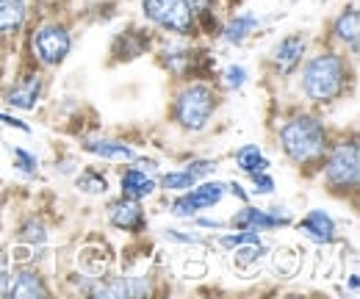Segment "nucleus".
Returning <instances> with one entry per match:
<instances>
[{
	"mask_svg": "<svg viewBox=\"0 0 360 299\" xmlns=\"http://www.w3.org/2000/svg\"><path fill=\"white\" fill-rule=\"evenodd\" d=\"M347 286H349V294H352V297H358V291H360V277H358V272H352V274L347 277Z\"/></svg>",
	"mask_w": 360,
	"mask_h": 299,
	"instance_id": "nucleus-35",
	"label": "nucleus"
},
{
	"mask_svg": "<svg viewBox=\"0 0 360 299\" xmlns=\"http://www.w3.org/2000/svg\"><path fill=\"white\" fill-rule=\"evenodd\" d=\"M105 200V224L128 238L136 236H147L150 233V216H147V205L141 200H131V197H103Z\"/></svg>",
	"mask_w": 360,
	"mask_h": 299,
	"instance_id": "nucleus-16",
	"label": "nucleus"
},
{
	"mask_svg": "<svg viewBox=\"0 0 360 299\" xmlns=\"http://www.w3.org/2000/svg\"><path fill=\"white\" fill-rule=\"evenodd\" d=\"M227 103V94L214 81H180L169 86L164 125L180 136H202L217 122Z\"/></svg>",
	"mask_w": 360,
	"mask_h": 299,
	"instance_id": "nucleus-4",
	"label": "nucleus"
},
{
	"mask_svg": "<svg viewBox=\"0 0 360 299\" xmlns=\"http://www.w3.org/2000/svg\"><path fill=\"white\" fill-rule=\"evenodd\" d=\"M186 224L202 230V233H219V230H227V219H217V216H208V214H197L191 219H186Z\"/></svg>",
	"mask_w": 360,
	"mask_h": 299,
	"instance_id": "nucleus-30",
	"label": "nucleus"
},
{
	"mask_svg": "<svg viewBox=\"0 0 360 299\" xmlns=\"http://www.w3.org/2000/svg\"><path fill=\"white\" fill-rule=\"evenodd\" d=\"M227 200V186L225 180H219L217 174L214 177H205L200 183H194L191 189L178 191V194H167V214L186 222L197 214H211L214 208H219Z\"/></svg>",
	"mask_w": 360,
	"mask_h": 299,
	"instance_id": "nucleus-12",
	"label": "nucleus"
},
{
	"mask_svg": "<svg viewBox=\"0 0 360 299\" xmlns=\"http://www.w3.org/2000/svg\"><path fill=\"white\" fill-rule=\"evenodd\" d=\"M311 44H314V34L305 31V28L288 31L280 39H274L269 44V50L264 53V58H261V75H264L266 86L280 89V86L288 84L297 75V70L302 67Z\"/></svg>",
	"mask_w": 360,
	"mask_h": 299,
	"instance_id": "nucleus-8",
	"label": "nucleus"
},
{
	"mask_svg": "<svg viewBox=\"0 0 360 299\" xmlns=\"http://www.w3.org/2000/svg\"><path fill=\"white\" fill-rule=\"evenodd\" d=\"M244 177H247V183H250V194H252V200H255V197H274V191H277V180H274L271 170L252 172V174H244Z\"/></svg>",
	"mask_w": 360,
	"mask_h": 299,
	"instance_id": "nucleus-29",
	"label": "nucleus"
},
{
	"mask_svg": "<svg viewBox=\"0 0 360 299\" xmlns=\"http://www.w3.org/2000/svg\"><path fill=\"white\" fill-rule=\"evenodd\" d=\"M0 136H3V128H0Z\"/></svg>",
	"mask_w": 360,
	"mask_h": 299,
	"instance_id": "nucleus-36",
	"label": "nucleus"
},
{
	"mask_svg": "<svg viewBox=\"0 0 360 299\" xmlns=\"http://www.w3.org/2000/svg\"><path fill=\"white\" fill-rule=\"evenodd\" d=\"M8 272H11V255H8V244H6V238H3V241H0V299H6Z\"/></svg>",
	"mask_w": 360,
	"mask_h": 299,
	"instance_id": "nucleus-32",
	"label": "nucleus"
},
{
	"mask_svg": "<svg viewBox=\"0 0 360 299\" xmlns=\"http://www.w3.org/2000/svg\"><path fill=\"white\" fill-rule=\"evenodd\" d=\"M56 205H45L42 200H37L34 205L20 208L14 216V224L8 230V244L14 247H25L42 263L47 260L50 253V241H53V227H56V216L50 214Z\"/></svg>",
	"mask_w": 360,
	"mask_h": 299,
	"instance_id": "nucleus-10",
	"label": "nucleus"
},
{
	"mask_svg": "<svg viewBox=\"0 0 360 299\" xmlns=\"http://www.w3.org/2000/svg\"><path fill=\"white\" fill-rule=\"evenodd\" d=\"M75 269L86 272V274H105L111 269H117V257L114 250L108 247V241L103 236H89L81 241L78 255H75Z\"/></svg>",
	"mask_w": 360,
	"mask_h": 299,
	"instance_id": "nucleus-21",
	"label": "nucleus"
},
{
	"mask_svg": "<svg viewBox=\"0 0 360 299\" xmlns=\"http://www.w3.org/2000/svg\"><path fill=\"white\" fill-rule=\"evenodd\" d=\"M56 167L53 170L58 172V174H67V177H72L75 170L81 167L78 164V158H75V153H70V150H61V155H56V161H53Z\"/></svg>",
	"mask_w": 360,
	"mask_h": 299,
	"instance_id": "nucleus-33",
	"label": "nucleus"
},
{
	"mask_svg": "<svg viewBox=\"0 0 360 299\" xmlns=\"http://www.w3.org/2000/svg\"><path fill=\"white\" fill-rule=\"evenodd\" d=\"M153 64L169 78L180 81H219V61L214 42L205 39H169L164 37L153 50Z\"/></svg>",
	"mask_w": 360,
	"mask_h": 299,
	"instance_id": "nucleus-6",
	"label": "nucleus"
},
{
	"mask_svg": "<svg viewBox=\"0 0 360 299\" xmlns=\"http://www.w3.org/2000/svg\"><path fill=\"white\" fill-rule=\"evenodd\" d=\"M161 238L172 247H194V250H214V236L211 233H202L197 227H164L161 230Z\"/></svg>",
	"mask_w": 360,
	"mask_h": 299,
	"instance_id": "nucleus-24",
	"label": "nucleus"
},
{
	"mask_svg": "<svg viewBox=\"0 0 360 299\" xmlns=\"http://www.w3.org/2000/svg\"><path fill=\"white\" fill-rule=\"evenodd\" d=\"M75 147H78V153L89 155V158H94V161L117 164V167H120V164H131V161L136 158V153H139V147L131 141V136L103 133V130H97V133H91V136L78 139V141H75Z\"/></svg>",
	"mask_w": 360,
	"mask_h": 299,
	"instance_id": "nucleus-17",
	"label": "nucleus"
},
{
	"mask_svg": "<svg viewBox=\"0 0 360 299\" xmlns=\"http://www.w3.org/2000/svg\"><path fill=\"white\" fill-rule=\"evenodd\" d=\"M294 211L288 205H258V203H241L233 214L227 216V227L236 230H255L261 236L266 233H280L294 224Z\"/></svg>",
	"mask_w": 360,
	"mask_h": 299,
	"instance_id": "nucleus-14",
	"label": "nucleus"
},
{
	"mask_svg": "<svg viewBox=\"0 0 360 299\" xmlns=\"http://www.w3.org/2000/svg\"><path fill=\"white\" fill-rule=\"evenodd\" d=\"M294 81L302 103L319 111H330L358 94V58L321 37H314Z\"/></svg>",
	"mask_w": 360,
	"mask_h": 299,
	"instance_id": "nucleus-2",
	"label": "nucleus"
},
{
	"mask_svg": "<svg viewBox=\"0 0 360 299\" xmlns=\"http://www.w3.org/2000/svg\"><path fill=\"white\" fill-rule=\"evenodd\" d=\"M117 194L131 197V200H153L158 197V174L139 170L134 164H120L117 170Z\"/></svg>",
	"mask_w": 360,
	"mask_h": 299,
	"instance_id": "nucleus-22",
	"label": "nucleus"
},
{
	"mask_svg": "<svg viewBox=\"0 0 360 299\" xmlns=\"http://www.w3.org/2000/svg\"><path fill=\"white\" fill-rule=\"evenodd\" d=\"M139 17L169 39H202L188 0H139Z\"/></svg>",
	"mask_w": 360,
	"mask_h": 299,
	"instance_id": "nucleus-9",
	"label": "nucleus"
},
{
	"mask_svg": "<svg viewBox=\"0 0 360 299\" xmlns=\"http://www.w3.org/2000/svg\"><path fill=\"white\" fill-rule=\"evenodd\" d=\"M34 0H0V81L8 75L11 61L31 20Z\"/></svg>",
	"mask_w": 360,
	"mask_h": 299,
	"instance_id": "nucleus-13",
	"label": "nucleus"
},
{
	"mask_svg": "<svg viewBox=\"0 0 360 299\" xmlns=\"http://www.w3.org/2000/svg\"><path fill=\"white\" fill-rule=\"evenodd\" d=\"M233 164H236V170L241 172V174L271 170V158L264 153V147L255 144V141H247V144L236 147V153H233Z\"/></svg>",
	"mask_w": 360,
	"mask_h": 299,
	"instance_id": "nucleus-25",
	"label": "nucleus"
},
{
	"mask_svg": "<svg viewBox=\"0 0 360 299\" xmlns=\"http://www.w3.org/2000/svg\"><path fill=\"white\" fill-rule=\"evenodd\" d=\"M72 189L81 194V197H91V200H103L111 194V174L105 167L100 164H84L78 167L72 174Z\"/></svg>",
	"mask_w": 360,
	"mask_h": 299,
	"instance_id": "nucleus-23",
	"label": "nucleus"
},
{
	"mask_svg": "<svg viewBox=\"0 0 360 299\" xmlns=\"http://www.w3.org/2000/svg\"><path fill=\"white\" fill-rule=\"evenodd\" d=\"M291 227H294L305 241H311L316 247H335V244H344L338 219L330 214L327 208H308L305 214L294 219Z\"/></svg>",
	"mask_w": 360,
	"mask_h": 299,
	"instance_id": "nucleus-19",
	"label": "nucleus"
},
{
	"mask_svg": "<svg viewBox=\"0 0 360 299\" xmlns=\"http://www.w3.org/2000/svg\"><path fill=\"white\" fill-rule=\"evenodd\" d=\"M78 23L81 14L70 6V0H34L17 56L34 61L47 75L58 72L75 50Z\"/></svg>",
	"mask_w": 360,
	"mask_h": 299,
	"instance_id": "nucleus-3",
	"label": "nucleus"
},
{
	"mask_svg": "<svg viewBox=\"0 0 360 299\" xmlns=\"http://www.w3.org/2000/svg\"><path fill=\"white\" fill-rule=\"evenodd\" d=\"M252 81V72H250V67H244V64H227L225 70H219V89L225 91V94H238V91H244L247 86Z\"/></svg>",
	"mask_w": 360,
	"mask_h": 299,
	"instance_id": "nucleus-28",
	"label": "nucleus"
},
{
	"mask_svg": "<svg viewBox=\"0 0 360 299\" xmlns=\"http://www.w3.org/2000/svg\"><path fill=\"white\" fill-rule=\"evenodd\" d=\"M56 294L58 288L53 286V274L47 272L45 263H37V260L11 263L6 299H45Z\"/></svg>",
	"mask_w": 360,
	"mask_h": 299,
	"instance_id": "nucleus-15",
	"label": "nucleus"
},
{
	"mask_svg": "<svg viewBox=\"0 0 360 299\" xmlns=\"http://www.w3.org/2000/svg\"><path fill=\"white\" fill-rule=\"evenodd\" d=\"M0 128L17 130V133H22V136H31V133H34L31 122H25L22 117H17V114H11V111H6V108H0Z\"/></svg>",
	"mask_w": 360,
	"mask_h": 299,
	"instance_id": "nucleus-31",
	"label": "nucleus"
},
{
	"mask_svg": "<svg viewBox=\"0 0 360 299\" xmlns=\"http://www.w3.org/2000/svg\"><path fill=\"white\" fill-rule=\"evenodd\" d=\"M333 130L335 125L327 122L324 111L302 100L277 103L269 122V136L277 155L308 183L319 177L324 153L333 141Z\"/></svg>",
	"mask_w": 360,
	"mask_h": 299,
	"instance_id": "nucleus-1",
	"label": "nucleus"
},
{
	"mask_svg": "<svg viewBox=\"0 0 360 299\" xmlns=\"http://www.w3.org/2000/svg\"><path fill=\"white\" fill-rule=\"evenodd\" d=\"M269 253L271 247L266 241H261V244H244V247L230 250V263H233V269L238 274H250L252 269H258L269 257Z\"/></svg>",
	"mask_w": 360,
	"mask_h": 299,
	"instance_id": "nucleus-26",
	"label": "nucleus"
},
{
	"mask_svg": "<svg viewBox=\"0 0 360 299\" xmlns=\"http://www.w3.org/2000/svg\"><path fill=\"white\" fill-rule=\"evenodd\" d=\"M8 155H11V167L28 180H39L42 177V161L37 158V153L20 147V144H8Z\"/></svg>",
	"mask_w": 360,
	"mask_h": 299,
	"instance_id": "nucleus-27",
	"label": "nucleus"
},
{
	"mask_svg": "<svg viewBox=\"0 0 360 299\" xmlns=\"http://www.w3.org/2000/svg\"><path fill=\"white\" fill-rule=\"evenodd\" d=\"M319 186L321 191L347 205L349 211H358L360 197V139L358 125H335L333 130V141L324 153L321 170H319Z\"/></svg>",
	"mask_w": 360,
	"mask_h": 299,
	"instance_id": "nucleus-5",
	"label": "nucleus"
},
{
	"mask_svg": "<svg viewBox=\"0 0 360 299\" xmlns=\"http://www.w3.org/2000/svg\"><path fill=\"white\" fill-rule=\"evenodd\" d=\"M321 39H327L330 44L341 47L344 53L360 58V6L358 0L344 3L321 28L319 34Z\"/></svg>",
	"mask_w": 360,
	"mask_h": 299,
	"instance_id": "nucleus-18",
	"label": "nucleus"
},
{
	"mask_svg": "<svg viewBox=\"0 0 360 299\" xmlns=\"http://www.w3.org/2000/svg\"><path fill=\"white\" fill-rule=\"evenodd\" d=\"M164 37L158 31H153L147 23H125L117 34H111L108 50H105V70H117V67H128L134 61H141L144 56H153V50L158 47Z\"/></svg>",
	"mask_w": 360,
	"mask_h": 299,
	"instance_id": "nucleus-11",
	"label": "nucleus"
},
{
	"mask_svg": "<svg viewBox=\"0 0 360 299\" xmlns=\"http://www.w3.org/2000/svg\"><path fill=\"white\" fill-rule=\"evenodd\" d=\"M50 91V75L45 70H39L34 61L14 56L8 75L0 81V100L8 111H39L42 103L47 100Z\"/></svg>",
	"mask_w": 360,
	"mask_h": 299,
	"instance_id": "nucleus-7",
	"label": "nucleus"
},
{
	"mask_svg": "<svg viewBox=\"0 0 360 299\" xmlns=\"http://www.w3.org/2000/svg\"><path fill=\"white\" fill-rule=\"evenodd\" d=\"M225 186H227V197H233V200H236L238 205H241V203H250V200H252L250 189H247V186H244L241 180H236V177H233V180H225Z\"/></svg>",
	"mask_w": 360,
	"mask_h": 299,
	"instance_id": "nucleus-34",
	"label": "nucleus"
},
{
	"mask_svg": "<svg viewBox=\"0 0 360 299\" xmlns=\"http://www.w3.org/2000/svg\"><path fill=\"white\" fill-rule=\"evenodd\" d=\"M264 28V20L258 11L252 8H233L227 11L219 28V39L217 42L227 44V47H244L250 39H255Z\"/></svg>",
	"mask_w": 360,
	"mask_h": 299,
	"instance_id": "nucleus-20",
	"label": "nucleus"
}]
</instances>
